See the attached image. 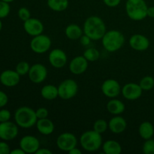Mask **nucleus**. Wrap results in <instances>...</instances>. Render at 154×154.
Segmentation results:
<instances>
[{"instance_id":"1","label":"nucleus","mask_w":154,"mask_h":154,"mask_svg":"<svg viewBox=\"0 0 154 154\" xmlns=\"http://www.w3.org/2000/svg\"><path fill=\"white\" fill-rule=\"evenodd\" d=\"M83 30L91 40L98 41L102 39L106 32V26L100 17L90 16L84 22Z\"/></svg>"},{"instance_id":"2","label":"nucleus","mask_w":154,"mask_h":154,"mask_svg":"<svg viewBox=\"0 0 154 154\" xmlns=\"http://www.w3.org/2000/svg\"><path fill=\"white\" fill-rule=\"evenodd\" d=\"M14 120L18 126L29 129L35 126L38 121L35 111L27 106L20 107L14 113Z\"/></svg>"},{"instance_id":"3","label":"nucleus","mask_w":154,"mask_h":154,"mask_svg":"<svg viewBox=\"0 0 154 154\" xmlns=\"http://www.w3.org/2000/svg\"><path fill=\"white\" fill-rule=\"evenodd\" d=\"M147 7L144 0H127L126 11L132 20H142L147 17Z\"/></svg>"},{"instance_id":"4","label":"nucleus","mask_w":154,"mask_h":154,"mask_svg":"<svg viewBox=\"0 0 154 154\" xmlns=\"http://www.w3.org/2000/svg\"><path fill=\"white\" fill-rule=\"evenodd\" d=\"M102 45L108 52H115L123 47L125 37L122 32L117 30H110L105 32L102 38Z\"/></svg>"},{"instance_id":"5","label":"nucleus","mask_w":154,"mask_h":154,"mask_svg":"<svg viewBox=\"0 0 154 154\" xmlns=\"http://www.w3.org/2000/svg\"><path fill=\"white\" fill-rule=\"evenodd\" d=\"M102 134L93 130L84 132L80 138L81 147L88 152H94L99 150L102 145Z\"/></svg>"},{"instance_id":"6","label":"nucleus","mask_w":154,"mask_h":154,"mask_svg":"<svg viewBox=\"0 0 154 154\" xmlns=\"http://www.w3.org/2000/svg\"><path fill=\"white\" fill-rule=\"evenodd\" d=\"M78 91V85L75 81L72 79L64 80L58 87L59 97L64 100L72 99L77 95Z\"/></svg>"},{"instance_id":"7","label":"nucleus","mask_w":154,"mask_h":154,"mask_svg":"<svg viewBox=\"0 0 154 154\" xmlns=\"http://www.w3.org/2000/svg\"><path fill=\"white\" fill-rule=\"evenodd\" d=\"M51 47V40L48 35L41 34L33 37L30 42L31 50L38 54H45Z\"/></svg>"},{"instance_id":"8","label":"nucleus","mask_w":154,"mask_h":154,"mask_svg":"<svg viewBox=\"0 0 154 154\" xmlns=\"http://www.w3.org/2000/svg\"><path fill=\"white\" fill-rule=\"evenodd\" d=\"M56 144L60 150L69 153L71 150L77 147L78 139L74 134L64 132L57 137Z\"/></svg>"},{"instance_id":"9","label":"nucleus","mask_w":154,"mask_h":154,"mask_svg":"<svg viewBox=\"0 0 154 154\" xmlns=\"http://www.w3.org/2000/svg\"><path fill=\"white\" fill-rule=\"evenodd\" d=\"M29 78L34 84H41L48 77V69L41 63H35L30 67L28 73Z\"/></svg>"},{"instance_id":"10","label":"nucleus","mask_w":154,"mask_h":154,"mask_svg":"<svg viewBox=\"0 0 154 154\" xmlns=\"http://www.w3.org/2000/svg\"><path fill=\"white\" fill-rule=\"evenodd\" d=\"M18 126L13 122L0 123V138L2 141H11L18 135Z\"/></svg>"},{"instance_id":"11","label":"nucleus","mask_w":154,"mask_h":154,"mask_svg":"<svg viewBox=\"0 0 154 154\" xmlns=\"http://www.w3.org/2000/svg\"><path fill=\"white\" fill-rule=\"evenodd\" d=\"M101 90L106 97L114 99L120 95L122 88L117 81L114 79H108L102 83Z\"/></svg>"},{"instance_id":"12","label":"nucleus","mask_w":154,"mask_h":154,"mask_svg":"<svg viewBox=\"0 0 154 154\" xmlns=\"http://www.w3.org/2000/svg\"><path fill=\"white\" fill-rule=\"evenodd\" d=\"M20 147L26 153H35L40 148V141L33 135H25L20 141Z\"/></svg>"},{"instance_id":"13","label":"nucleus","mask_w":154,"mask_h":154,"mask_svg":"<svg viewBox=\"0 0 154 154\" xmlns=\"http://www.w3.org/2000/svg\"><path fill=\"white\" fill-rule=\"evenodd\" d=\"M49 63L53 67L56 69H61L67 63V55L61 49L56 48L50 52L48 57Z\"/></svg>"},{"instance_id":"14","label":"nucleus","mask_w":154,"mask_h":154,"mask_svg":"<svg viewBox=\"0 0 154 154\" xmlns=\"http://www.w3.org/2000/svg\"><path fill=\"white\" fill-rule=\"evenodd\" d=\"M143 90L139 84L135 83H129L122 87L121 93L123 97L127 100H136L142 95Z\"/></svg>"},{"instance_id":"15","label":"nucleus","mask_w":154,"mask_h":154,"mask_svg":"<svg viewBox=\"0 0 154 154\" xmlns=\"http://www.w3.org/2000/svg\"><path fill=\"white\" fill-rule=\"evenodd\" d=\"M23 29L27 34L34 37L42 34L44 31V25L40 20L30 17L23 22Z\"/></svg>"},{"instance_id":"16","label":"nucleus","mask_w":154,"mask_h":154,"mask_svg":"<svg viewBox=\"0 0 154 154\" xmlns=\"http://www.w3.org/2000/svg\"><path fill=\"white\" fill-rule=\"evenodd\" d=\"M20 81V75L14 70L3 71L0 75V82L8 87H13L17 85Z\"/></svg>"},{"instance_id":"17","label":"nucleus","mask_w":154,"mask_h":154,"mask_svg":"<svg viewBox=\"0 0 154 154\" xmlns=\"http://www.w3.org/2000/svg\"><path fill=\"white\" fill-rule=\"evenodd\" d=\"M69 71L74 75H81L87 71L88 68V61L84 56L74 57L69 63Z\"/></svg>"},{"instance_id":"18","label":"nucleus","mask_w":154,"mask_h":154,"mask_svg":"<svg viewBox=\"0 0 154 154\" xmlns=\"http://www.w3.org/2000/svg\"><path fill=\"white\" fill-rule=\"evenodd\" d=\"M129 44L131 48L135 51H144L148 49L150 46V41L143 35L135 34L131 36Z\"/></svg>"},{"instance_id":"19","label":"nucleus","mask_w":154,"mask_h":154,"mask_svg":"<svg viewBox=\"0 0 154 154\" xmlns=\"http://www.w3.org/2000/svg\"><path fill=\"white\" fill-rule=\"evenodd\" d=\"M127 127V123L123 117L116 115L108 122V128L114 134H120L124 132Z\"/></svg>"},{"instance_id":"20","label":"nucleus","mask_w":154,"mask_h":154,"mask_svg":"<svg viewBox=\"0 0 154 154\" xmlns=\"http://www.w3.org/2000/svg\"><path fill=\"white\" fill-rule=\"evenodd\" d=\"M36 128H37L38 131L40 132L42 135H49L54 132L55 126H54V123L53 121L50 119L43 118V119H38L36 123Z\"/></svg>"},{"instance_id":"21","label":"nucleus","mask_w":154,"mask_h":154,"mask_svg":"<svg viewBox=\"0 0 154 154\" xmlns=\"http://www.w3.org/2000/svg\"><path fill=\"white\" fill-rule=\"evenodd\" d=\"M107 110L113 115H120L124 112L126 107L124 103L119 99H112L107 103Z\"/></svg>"},{"instance_id":"22","label":"nucleus","mask_w":154,"mask_h":154,"mask_svg":"<svg viewBox=\"0 0 154 154\" xmlns=\"http://www.w3.org/2000/svg\"><path fill=\"white\" fill-rule=\"evenodd\" d=\"M102 150L105 154H120L122 152V147L117 141L108 140L102 144Z\"/></svg>"},{"instance_id":"23","label":"nucleus","mask_w":154,"mask_h":154,"mask_svg":"<svg viewBox=\"0 0 154 154\" xmlns=\"http://www.w3.org/2000/svg\"><path fill=\"white\" fill-rule=\"evenodd\" d=\"M138 132H139L141 138L143 139H150L154 135V127L153 124L148 121L143 122L139 126Z\"/></svg>"},{"instance_id":"24","label":"nucleus","mask_w":154,"mask_h":154,"mask_svg":"<svg viewBox=\"0 0 154 154\" xmlns=\"http://www.w3.org/2000/svg\"><path fill=\"white\" fill-rule=\"evenodd\" d=\"M41 95L46 100H54L59 96L58 87L52 84L44 86L41 90Z\"/></svg>"},{"instance_id":"25","label":"nucleus","mask_w":154,"mask_h":154,"mask_svg":"<svg viewBox=\"0 0 154 154\" xmlns=\"http://www.w3.org/2000/svg\"><path fill=\"white\" fill-rule=\"evenodd\" d=\"M84 30L76 24H70L65 30L66 35L71 40H78L82 36Z\"/></svg>"},{"instance_id":"26","label":"nucleus","mask_w":154,"mask_h":154,"mask_svg":"<svg viewBox=\"0 0 154 154\" xmlns=\"http://www.w3.org/2000/svg\"><path fill=\"white\" fill-rule=\"evenodd\" d=\"M48 5L54 11H64L69 6V0H48Z\"/></svg>"},{"instance_id":"27","label":"nucleus","mask_w":154,"mask_h":154,"mask_svg":"<svg viewBox=\"0 0 154 154\" xmlns=\"http://www.w3.org/2000/svg\"><path fill=\"white\" fill-rule=\"evenodd\" d=\"M84 56L88 62H95L100 57V53L97 49L94 48H90L86 50L84 53Z\"/></svg>"},{"instance_id":"28","label":"nucleus","mask_w":154,"mask_h":154,"mask_svg":"<svg viewBox=\"0 0 154 154\" xmlns=\"http://www.w3.org/2000/svg\"><path fill=\"white\" fill-rule=\"evenodd\" d=\"M140 87L143 90L148 91L152 90L154 87V78L151 76H145L140 81Z\"/></svg>"},{"instance_id":"29","label":"nucleus","mask_w":154,"mask_h":154,"mask_svg":"<svg viewBox=\"0 0 154 154\" xmlns=\"http://www.w3.org/2000/svg\"><path fill=\"white\" fill-rule=\"evenodd\" d=\"M108 128V123L103 119L97 120L93 124V130L96 131L99 134H102L106 132Z\"/></svg>"},{"instance_id":"30","label":"nucleus","mask_w":154,"mask_h":154,"mask_svg":"<svg viewBox=\"0 0 154 154\" xmlns=\"http://www.w3.org/2000/svg\"><path fill=\"white\" fill-rule=\"evenodd\" d=\"M30 67H31V66H29V64L27 62L22 61L20 62L19 63H17V65L16 66L15 71H16L20 76H23V75H26V74L29 73Z\"/></svg>"},{"instance_id":"31","label":"nucleus","mask_w":154,"mask_h":154,"mask_svg":"<svg viewBox=\"0 0 154 154\" xmlns=\"http://www.w3.org/2000/svg\"><path fill=\"white\" fill-rule=\"evenodd\" d=\"M11 7L8 2L0 0V19L5 18L10 13Z\"/></svg>"},{"instance_id":"32","label":"nucleus","mask_w":154,"mask_h":154,"mask_svg":"<svg viewBox=\"0 0 154 154\" xmlns=\"http://www.w3.org/2000/svg\"><path fill=\"white\" fill-rule=\"evenodd\" d=\"M142 150L145 154H154V140L152 138L146 140L143 144Z\"/></svg>"},{"instance_id":"33","label":"nucleus","mask_w":154,"mask_h":154,"mask_svg":"<svg viewBox=\"0 0 154 154\" xmlns=\"http://www.w3.org/2000/svg\"><path fill=\"white\" fill-rule=\"evenodd\" d=\"M18 17L22 21H26L31 17V13L27 8L22 7L18 10L17 12Z\"/></svg>"},{"instance_id":"34","label":"nucleus","mask_w":154,"mask_h":154,"mask_svg":"<svg viewBox=\"0 0 154 154\" xmlns=\"http://www.w3.org/2000/svg\"><path fill=\"white\" fill-rule=\"evenodd\" d=\"M11 117V114L7 109L0 110V123L9 121Z\"/></svg>"},{"instance_id":"35","label":"nucleus","mask_w":154,"mask_h":154,"mask_svg":"<svg viewBox=\"0 0 154 154\" xmlns=\"http://www.w3.org/2000/svg\"><path fill=\"white\" fill-rule=\"evenodd\" d=\"M36 116H37L38 120V119H43V118H47L48 117V110L45 108H38L35 111Z\"/></svg>"},{"instance_id":"36","label":"nucleus","mask_w":154,"mask_h":154,"mask_svg":"<svg viewBox=\"0 0 154 154\" xmlns=\"http://www.w3.org/2000/svg\"><path fill=\"white\" fill-rule=\"evenodd\" d=\"M11 148L5 141H0V154H10Z\"/></svg>"},{"instance_id":"37","label":"nucleus","mask_w":154,"mask_h":154,"mask_svg":"<svg viewBox=\"0 0 154 154\" xmlns=\"http://www.w3.org/2000/svg\"><path fill=\"white\" fill-rule=\"evenodd\" d=\"M8 102V97L5 92L0 90V108L5 106Z\"/></svg>"},{"instance_id":"38","label":"nucleus","mask_w":154,"mask_h":154,"mask_svg":"<svg viewBox=\"0 0 154 154\" xmlns=\"http://www.w3.org/2000/svg\"><path fill=\"white\" fill-rule=\"evenodd\" d=\"M103 2L108 7L114 8L120 5V3L121 2V0H103Z\"/></svg>"},{"instance_id":"39","label":"nucleus","mask_w":154,"mask_h":154,"mask_svg":"<svg viewBox=\"0 0 154 154\" xmlns=\"http://www.w3.org/2000/svg\"><path fill=\"white\" fill-rule=\"evenodd\" d=\"M90 42H91V39H90V37L87 35H82L81 38H80V42H81V45L83 46H87L90 44Z\"/></svg>"},{"instance_id":"40","label":"nucleus","mask_w":154,"mask_h":154,"mask_svg":"<svg viewBox=\"0 0 154 154\" xmlns=\"http://www.w3.org/2000/svg\"><path fill=\"white\" fill-rule=\"evenodd\" d=\"M36 154H52V152L47 148H39L36 151Z\"/></svg>"},{"instance_id":"41","label":"nucleus","mask_w":154,"mask_h":154,"mask_svg":"<svg viewBox=\"0 0 154 154\" xmlns=\"http://www.w3.org/2000/svg\"><path fill=\"white\" fill-rule=\"evenodd\" d=\"M147 17L154 18V6L148 7V8H147Z\"/></svg>"},{"instance_id":"42","label":"nucleus","mask_w":154,"mask_h":154,"mask_svg":"<svg viewBox=\"0 0 154 154\" xmlns=\"http://www.w3.org/2000/svg\"><path fill=\"white\" fill-rule=\"evenodd\" d=\"M26 153L20 147V148L14 149V150H11L10 154H25Z\"/></svg>"},{"instance_id":"43","label":"nucleus","mask_w":154,"mask_h":154,"mask_svg":"<svg viewBox=\"0 0 154 154\" xmlns=\"http://www.w3.org/2000/svg\"><path fill=\"white\" fill-rule=\"evenodd\" d=\"M69 154H81L82 153V152H81V150H80L78 148L75 147V148H73L72 150H71L69 152Z\"/></svg>"},{"instance_id":"44","label":"nucleus","mask_w":154,"mask_h":154,"mask_svg":"<svg viewBox=\"0 0 154 154\" xmlns=\"http://www.w3.org/2000/svg\"><path fill=\"white\" fill-rule=\"evenodd\" d=\"M2 1H4V2H12L13 1H14V0H2Z\"/></svg>"},{"instance_id":"45","label":"nucleus","mask_w":154,"mask_h":154,"mask_svg":"<svg viewBox=\"0 0 154 154\" xmlns=\"http://www.w3.org/2000/svg\"><path fill=\"white\" fill-rule=\"evenodd\" d=\"M2 23L1 19H0V31L2 30Z\"/></svg>"},{"instance_id":"46","label":"nucleus","mask_w":154,"mask_h":154,"mask_svg":"<svg viewBox=\"0 0 154 154\" xmlns=\"http://www.w3.org/2000/svg\"><path fill=\"white\" fill-rule=\"evenodd\" d=\"M47 1H48V0H47Z\"/></svg>"}]
</instances>
